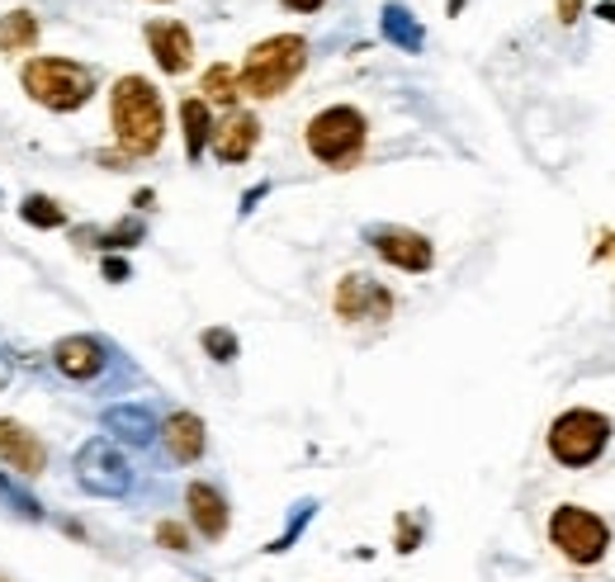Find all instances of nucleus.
I'll list each match as a JSON object with an SVG mask.
<instances>
[{"label":"nucleus","instance_id":"obj_24","mask_svg":"<svg viewBox=\"0 0 615 582\" xmlns=\"http://www.w3.org/2000/svg\"><path fill=\"white\" fill-rule=\"evenodd\" d=\"M157 545L161 549H171V555H190V530L185 526H180V521H161V526H157Z\"/></svg>","mask_w":615,"mask_h":582},{"label":"nucleus","instance_id":"obj_5","mask_svg":"<svg viewBox=\"0 0 615 582\" xmlns=\"http://www.w3.org/2000/svg\"><path fill=\"white\" fill-rule=\"evenodd\" d=\"M549 455H554V465H563V469H588L596 465V459L606 455V445H611V422L602 412H592V408H568L559 412L549 422Z\"/></svg>","mask_w":615,"mask_h":582},{"label":"nucleus","instance_id":"obj_14","mask_svg":"<svg viewBox=\"0 0 615 582\" xmlns=\"http://www.w3.org/2000/svg\"><path fill=\"white\" fill-rule=\"evenodd\" d=\"M53 365L67 379H95L104 369V341L95 336H62L53 346Z\"/></svg>","mask_w":615,"mask_h":582},{"label":"nucleus","instance_id":"obj_34","mask_svg":"<svg viewBox=\"0 0 615 582\" xmlns=\"http://www.w3.org/2000/svg\"><path fill=\"white\" fill-rule=\"evenodd\" d=\"M602 20H606V24H615V5H602Z\"/></svg>","mask_w":615,"mask_h":582},{"label":"nucleus","instance_id":"obj_29","mask_svg":"<svg viewBox=\"0 0 615 582\" xmlns=\"http://www.w3.org/2000/svg\"><path fill=\"white\" fill-rule=\"evenodd\" d=\"M606 256H615V232H602L592 247V261H606Z\"/></svg>","mask_w":615,"mask_h":582},{"label":"nucleus","instance_id":"obj_19","mask_svg":"<svg viewBox=\"0 0 615 582\" xmlns=\"http://www.w3.org/2000/svg\"><path fill=\"white\" fill-rule=\"evenodd\" d=\"M38 43V20L29 10L0 14V53H29Z\"/></svg>","mask_w":615,"mask_h":582},{"label":"nucleus","instance_id":"obj_2","mask_svg":"<svg viewBox=\"0 0 615 582\" xmlns=\"http://www.w3.org/2000/svg\"><path fill=\"white\" fill-rule=\"evenodd\" d=\"M304 67H308V43L298 34H275L247 53V62L237 67V85L251 100H275L304 77Z\"/></svg>","mask_w":615,"mask_h":582},{"label":"nucleus","instance_id":"obj_23","mask_svg":"<svg viewBox=\"0 0 615 582\" xmlns=\"http://www.w3.org/2000/svg\"><path fill=\"white\" fill-rule=\"evenodd\" d=\"M200 346H204L208 361H218V365H232L237 355H242V346H237V332H228V327H204Z\"/></svg>","mask_w":615,"mask_h":582},{"label":"nucleus","instance_id":"obj_33","mask_svg":"<svg viewBox=\"0 0 615 582\" xmlns=\"http://www.w3.org/2000/svg\"><path fill=\"white\" fill-rule=\"evenodd\" d=\"M265 190H270V185H257V190H251V194H247V199H242V214H251V208H257V199H261V194H265Z\"/></svg>","mask_w":615,"mask_h":582},{"label":"nucleus","instance_id":"obj_12","mask_svg":"<svg viewBox=\"0 0 615 582\" xmlns=\"http://www.w3.org/2000/svg\"><path fill=\"white\" fill-rule=\"evenodd\" d=\"M185 506H190V521L204 540H223L232 526V512H228V498L214 488V483H190L185 488Z\"/></svg>","mask_w":615,"mask_h":582},{"label":"nucleus","instance_id":"obj_4","mask_svg":"<svg viewBox=\"0 0 615 582\" xmlns=\"http://www.w3.org/2000/svg\"><path fill=\"white\" fill-rule=\"evenodd\" d=\"M24 91L34 95L43 110L71 114L95 95V71L86 62H71V57H34L24 67Z\"/></svg>","mask_w":615,"mask_h":582},{"label":"nucleus","instance_id":"obj_31","mask_svg":"<svg viewBox=\"0 0 615 582\" xmlns=\"http://www.w3.org/2000/svg\"><path fill=\"white\" fill-rule=\"evenodd\" d=\"M284 10H298V14H312V10H322L327 0H280Z\"/></svg>","mask_w":615,"mask_h":582},{"label":"nucleus","instance_id":"obj_7","mask_svg":"<svg viewBox=\"0 0 615 582\" xmlns=\"http://www.w3.org/2000/svg\"><path fill=\"white\" fill-rule=\"evenodd\" d=\"M77 483L86 492H95V498H124L133 488V469H128V459L118 455L114 441L95 436L77 450Z\"/></svg>","mask_w":615,"mask_h":582},{"label":"nucleus","instance_id":"obj_21","mask_svg":"<svg viewBox=\"0 0 615 582\" xmlns=\"http://www.w3.org/2000/svg\"><path fill=\"white\" fill-rule=\"evenodd\" d=\"M20 218L29 222V228L53 232V228H62V222H67V208L57 199H48V194H29V199L20 204Z\"/></svg>","mask_w":615,"mask_h":582},{"label":"nucleus","instance_id":"obj_26","mask_svg":"<svg viewBox=\"0 0 615 582\" xmlns=\"http://www.w3.org/2000/svg\"><path fill=\"white\" fill-rule=\"evenodd\" d=\"M417 545H422V521H412V516H398V530H394V549H398V555H412Z\"/></svg>","mask_w":615,"mask_h":582},{"label":"nucleus","instance_id":"obj_16","mask_svg":"<svg viewBox=\"0 0 615 582\" xmlns=\"http://www.w3.org/2000/svg\"><path fill=\"white\" fill-rule=\"evenodd\" d=\"M104 431H114V436L124 441V445H147L161 426H157V416L147 412V408H133V402H124V408H110V412H104Z\"/></svg>","mask_w":615,"mask_h":582},{"label":"nucleus","instance_id":"obj_30","mask_svg":"<svg viewBox=\"0 0 615 582\" xmlns=\"http://www.w3.org/2000/svg\"><path fill=\"white\" fill-rule=\"evenodd\" d=\"M554 10H559V20H563V24H573L578 14H582V0H554Z\"/></svg>","mask_w":615,"mask_h":582},{"label":"nucleus","instance_id":"obj_8","mask_svg":"<svg viewBox=\"0 0 615 582\" xmlns=\"http://www.w3.org/2000/svg\"><path fill=\"white\" fill-rule=\"evenodd\" d=\"M332 308L341 322H388L394 318V294L369 275H341V285L332 294Z\"/></svg>","mask_w":615,"mask_h":582},{"label":"nucleus","instance_id":"obj_10","mask_svg":"<svg viewBox=\"0 0 615 582\" xmlns=\"http://www.w3.org/2000/svg\"><path fill=\"white\" fill-rule=\"evenodd\" d=\"M0 465H5L10 473L34 479V473H43V465H48V445H43L24 422L0 416Z\"/></svg>","mask_w":615,"mask_h":582},{"label":"nucleus","instance_id":"obj_35","mask_svg":"<svg viewBox=\"0 0 615 582\" xmlns=\"http://www.w3.org/2000/svg\"><path fill=\"white\" fill-rule=\"evenodd\" d=\"M0 582H5V578H0Z\"/></svg>","mask_w":615,"mask_h":582},{"label":"nucleus","instance_id":"obj_28","mask_svg":"<svg viewBox=\"0 0 615 582\" xmlns=\"http://www.w3.org/2000/svg\"><path fill=\"white\" fill-rule=\"evenodd\" d=\"M104 279H110V285H124V279H128V265L118 261V256H110V261H104Z\"/></svg>","mask_w":615,"mask_h":582},{"label":"nucleus","instance_id":"obj_11","mask_svg":"<svg viewBox=\"0 0 615 582\" xmlns=\"http://www.w3.org/2000/svg\"><path fill=\"white\" fill-rule=\"evenodd\" d=\"M147 48H152L157 67L167 71V77H180V71H190V62H194V38L180 20H152L147 24Z\"/></svg>","mask_w":615,"mask_h":582},{"label":"nucleus","instance_id":"obj_6","mask_svg":"<svg viewBox=\"0 0 615 582\" xmlns=\"http://www.w3.org/2000/svg\"><path fill=\"white\" fill-rule=\"evenodd\" d=\"M549 545L559 549L568 563L592 569V563H602L611 549V526L596 512H588V506L563 502V506H554V516H549Z\"/></svg>","mask_w":615,"mask_h":582},{"label":"nucleus","instance_id":"obj_22","mask_svg":"<svg viewBox=\"0 0 615 582\" xmlns=\"http://www.w3.org/2000/svg\"><path fill=\"white\" fill-rule=\"evenodd\" d=\"M0 506L14 516H24V521H43V506L34 492H24L20 483H10V473H0Z\"/></svg>","mask_w":615,"mask_h":582},{"label":"nucleus","instance_id":"obj_27","mask_svg":"<svg viewBox=\"0 0 615 582\" xmlns=\"http://www.w3.org/2000/svg\"><path fill=\"white\" fill-rule=\"evenodd\" d=\"M138 242H143V222H133V218H124L114 232L100 237V247H138Z\"/></svg>","mask_w":615,"mask_h":582},{"label":"nucleus","instance_id":"obj_3","mask_svg":"<svg viewBox=\"0 0 615 582\" xmlns=\"http://www.w3.org/2000/svg\"><path fill=\"white\" fill-rule=\"evenodd\" d=\"M304 142L312 161L332 171H351L360 157H365V142H369V118L355 110V104H332V110L312 114L308 128H304Z\"/></svg>","mask_w":615,"mask_h":582},{"label":"nucleus","instance_id":"obj_32","mask_svg":"<svg viewBox=\"0 0 615 582\" xmlns=\"http://www.w3.org/2000/svg\"><path fill=\"white\" fill-rule=\"evenodd\" d=\"M10 379H14V361H10L5 351H0V393H5V388H10Z\"/></svg>","mask_w":615,"mask_h":582},{"label":"nucleus","instance_id":"obj_9","mask_svg":"<svg viewBox=\"0 0 615 582\" xmlns=\"http://www.w3.org/2000/svg\"><path fill=\"white\" fill-rule=\"evenodd\" d=\"M365 237L388 265H398V271H408V275H426L431 265H436V247H431L422 232H412V228L379 222V228H369Z\"/></svg>","mask_w":615,"mask_h":582},{"label":"nucleus","instance_id":"obj_20","mask_svg":"<svg viewBox=\"0 0 615 582\" xmlns=\"http://www.w3.org/2000/svg\"><path fill=\"white\" fill-rule=\"evenodd\" d=\"M200 100L208 104V110H214V104H223V110H232L237 104V95H242V85H237V71L232 67H223V62H214L204 71V81H200Z\"/></svg>","mask_w":615,"mask_h":582},{"label":"nucleus","instance_id":"obj_15","mask_svg":"<svg viewBox=\"0 0 615 582\" xmlns=\"http://www.w3.org/2000/svg\"><path fill=\"white\" fill-rule=\"evenodd\" d=\"M161 441H167L175 465H194V459L204 455V445H208V431H204V422L194 412H171L167 422H161Z\"/></svg>","mask_w":615,"mask_h":582},{"label":"nucleus","instance_id":"obj_1","mask_svg":"<svg viewBox=\"0 0 615 582\" xmlns=\"http://www.w3.org/2000/svg\"><path fill=\"white\" fill-rule=\"evenodd\" d=\"M110 124L128 157H152L167 138V104L147 77H118L110 91Z\"/></svg>","mask_w":615,"mask_h":582},{"label":"nucleus","instance_id":"obj_17","mask_svg":"<svg viewBox=\"0 0 615 582\" xmlns=\"http://www.w3.org/2000/svg\"><path fill=\"white\" fill-rule=\"evenodd\" d=\"M180 128H185V157L190 161H200L204 157V147L214 142V110L200 100V95H190V100H180Z\"/></svg>","mask_w":615,"mask_h":582},{"label":"nucleus","instance_id":"obj_18","mask_svg":"<svg viewBox=\"0 0 615 582\" xmlns=\"http://www.w3.org/2000/svg\"><path fill=\"white\" fill-rule=\"evenodd\" d=\"M379 28H384V38L394 43V48H402V53H422V48H426L422 24H417V20H412V10H408V5H398V0H388V5H384Z\"/></svg>","mask_w":615,"mask_h":582},{"label":"nucleus","instance_id":"obj_13","mask_svg":"<svg viewBox=\"0 0 615 582\" xmlns=\"http://www.w3.org/2000/svg\"><path fill=\"white\" fill-rule=\"evenodd\" d=\"M261 142V118L257 114H228L223 124H214V157L228 161V167H237V161H247L251 152H257Z\"/></svg>","mask_w":615,"mask_h":582},{"label":"nucleus","instance_id":"obj_25","mask_svg":"<svg viewBox=\"0 0 615 582\" xmlns=\"http://www.w3.org/2000/svg\"><path fill=\"white\" fill-rule=\"evenodd\" d=\"M308 521H312V502H298V512H294V521H289V530H284L275 545H265V549H270V555H284V549H289V545L298 540V535H304Z\"/></svg>","mask_w":615,"mask_h":582}]
</instances>
